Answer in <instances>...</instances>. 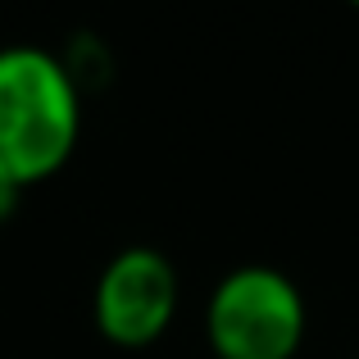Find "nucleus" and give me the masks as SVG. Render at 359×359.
<instances>
[{
  "label": "nucleus",
  "instance_id": "1",
  "mask_svg": "<svg viewBox=\"0 0 359 359\" xmlns=\"http://www.w3.org/2000/svg\"><path fill=\"white\" fill-rule=\"evenodd\" d=\"M82 137L78 78L41 46H0V182L27 187L55 177Z\"/></svg>",
  "mask_w": 359,
  "mask_h": 359
},
{
  "label": "nucleus",
  "instance_id": "2",
  "mask_svg": "<svg viewBox=\"0 0 359 359\" xmlns=\"http://www.w3.org/2000/svg\"><path fill=\"white\" fill-rule=\"evenodd\" d=\"M305 323L300 287L273 264L223 273L205 305V337L219 359H296Z\"/></svg>",
  "mask_w": 359,
  "mask_h": 359
},
{
  "label": "nucleus",
  "instance_id": "3",
  "mask_svg": "<svg viewBox=\"0 0 359 359\" xmlns=\"http://www.w3.org/2000/svg\"><path fill=\"white\" fill-rule=\"evenodd\" d=\"M177 269L155 245H128L100 269L91 314L96 332L123 351H146L168 332L177 314Z\"/></svg>",
  "mask_w": 359,
  "mask_h": 359
},
{
  "label": "nucleus",
  "instance_id": "4",
  "mask_svg": "<svg viewBox=\"0 0 359 359\" xmlns=\"http://www.w3.org/2000/svg\"><path fill=\"white\" fill-rule=\"evenodd\" d=\"M18 201H23V191L9 187V182H0V223H9L18 214Z\"/></svg>",
  "mask_w": 359,
  "mask_h": 359
},
{
  "label": "nucleus",
  "instance_id": "5",
  "mask_svg": "<svg viewBox=\"0 0 359 359\" xmlns=\"http://www.w3.org/2000/svg\"><path fill=\"white\" fill-rule=\"evenodd\" d=\"M351 5H355V9H359V0H351Z\"/></svg>",
  "mask_w": 359,
  "mask_h": 359
}]
</instances>
